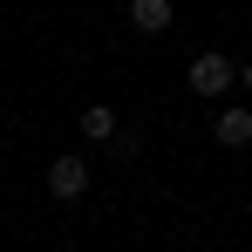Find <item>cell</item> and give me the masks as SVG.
Returning <instances> with one entry per match:
<instances>
[{"label": "cell", "mask_w": 252, "mask_h": 252, "mask_svg": "<svg viewBox=\"0 0 252 252\" xmlns=\"http://www.w3.org/2000/svg\"><path fill=\"white\" fill-rule=\"evenodd\" d=\"M184 82H191V95H225V89L239 82V68H232V62H225L218 48H205V55H191Z\"/></svg>", "instance_id": "1"}, {"label": "cell", "mask_w": 252, "mask_h": 252, "mask_svg": "<svg viewBox=\"0 0 252 252\" xmlns=\"http://www.w3.org/2000/svg\"><path fill=\"white\" fill-rule=\"evenodd\" d=\"M0 150H7V143H0Z\"/></svg>", "instance_id": "7"}, {"label": "cell", "mask_w": 252, "mask_h": 252, "mask_svg": "<svg viewBox=\"0 0 252 252\" xmlns=\"http://www.w3.org/2000/svg\"><path fill=\"white\" fill-rule=\"evenodd\" d=\"M75 123H82V136H89V143H109V136H116V109H109V102H89Z\"/></svg>", "instance_id": "5"}, {"label": "cell", "mask_w": 252, "mask_h": 252, "mask_svg": "<svg viewBox=\"0 0 252 252\" xmlns=\"http://www.w3.org/2000/svg\"><path fill=\"white\" fill-rule=\"evenodd\" d=\"M211 136H218L225 150H246V143H252V109H218Z\"/></svg>", "instance_id": "3"}, {"label": "cell", "mask_w": 252, "mask_h": 252, "mask_svg": "<svg viewBox=\"0 0 252 252\" xmlns=\"http://www.w3.org/2000/svg\"><path fill=\"white\" fill-rule=\"evenodd\" d=\"M89 191V157L82 150H62L55 164H48V198H62V205H75Z\"/></svg>", "instance_id": "2"}, {"label": "cell", "mask_w": 252, "mask_h": 252, "mask_svg": "<svg viewBox=\"0 0 252 252\" xmlns=\"http://www.w3.org/2000/svg\"><path fill=\"white\" fill-rule=\"evenodd\" d=\"M239 82H246V89H252V62H246V68H239Z\"/></svg>", "instance_id": "6"}, {"label": "cell", "mask_w": 252, "mask_h": 252, "mask_svg": "<svg viewBox=\"0 0 252 252\" xmlns=\"http://www.w3.org/2000/svg\"><path fill=\"white\" fill-rule=\"evenodd\" d=\"M129 28L136 34H164L170 28V0H129Z\"/></svg>", "instance_id": "4"}]
</instances>
